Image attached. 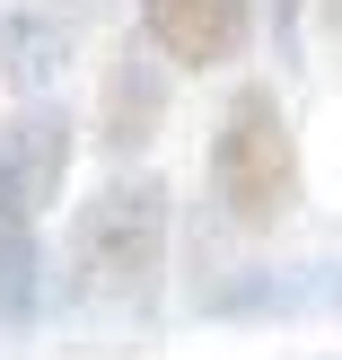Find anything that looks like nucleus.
<instances>
[{"label": "nucleus", "instance_id": "nucleus-1", "mask_svg": "<svg viewBox=\"0 0 342 360\" xmlns=\"http://www.w3.org/2000/svg\"><path fill=\"white\" fill-rule=\"evenodd\" d=\"M62 264H70L79 308H140L158 290V264H167V185L114 176L105 193H88L62 238Z\"/></svg>", "mask_w": 342, "mask_h": 360}, {"label": "nucleus", "instance_id": "nucleus-2", "mask_svg": "<svg viewBox=\"0 0 342 360\" xmlns=\"http://www.w3.org/2000/svg\"><path fill=\"white\" fill-rule=\"evenodd\" d=\"M211 185H220V211L237 229H272L298 211V141L263 79H246L228 97L220 132H211Z\"/></svg>", "mask_w": 342, "mask_h": 360}, {"label": "nucleus", "instance_id": "nucleus-3", "mask_svg": "<svg viewBox=\"0 0 342 360\" xmlns=\"http://www.w3.org/2000/svg\"><path fill=\"white\" fill-rule=\"evenodd\" d=\"M70 176V115L62 105H27L0 123V229H35V211L62 193Z\"/></svg>", "mask_w": 342, "mask_h": 360}, {"label": "nucleus", "instance_id": "nucleus-4", "mask_svg": "<svg viewBox=\"0 0 342 360\" xmlns=\"http://www.w3.org/2000/svg\"><path fill=\"white\" fill-rule=\"evenodd\" d=\"M140 35L176 70H220L255 44V0H140Z\"/></svg>", "mask_w": 342, "mask_h": 360}, {"label": "nucleus", "instance_id": "nucleus-5", "mask_svg": "<svg viewBox=\"0 0 342 360\" xmlns=\"http://www.w3.org/2000/svg\"><path fill=\"white\" fill-rule=\"evenodd\" d=\"M158 123H167V70L150 62V53H114L105 62V88H97V141L114 158L150 150Z\"/></svg>", "mask_w": 342, "mask_h": 360}, {"label": "nucleus", "instance_id": "nucleus-6", "mask_svg": "<svg viewBox=\"0 0 342 360\" xmlns=\"http://www.w3.org/2000/svg\"><path fill=\"white\" fill-rule=\"evenodd\" d=\"M97 0H27V9L0 18V62H9V88H44L53 70L79 53V18Z\"/></svg>", "mask_w": 342, "mask_h": 360}, {"label": "nucleus", "instance_id": "nucleus-7", "mask_svg": "<svg viewBox=\"0 0 342 360\" xmlns=\"http://www.w3.org/2000/svg\"><path fill=\"white\" fill-rule=\"evenodd\" d=\"M35 299H44V255H35V229H0V326H27Z\"/></svg>", "mask_w": 342, "mask_h": 360}]
</instances>
